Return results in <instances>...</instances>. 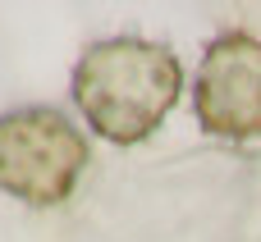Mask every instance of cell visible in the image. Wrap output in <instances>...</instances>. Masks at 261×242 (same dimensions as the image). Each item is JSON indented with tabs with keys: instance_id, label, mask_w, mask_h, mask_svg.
<instances>
[{
	"instance_id": "obj_1",
	"label": "cell",
	"mask_w": 261,
	"mask_h": 242,
	"mask_svg": "<svg viewBox=\"0 0 261 242\" xmlns=\"http://www.w3.org/2000/svg\"><path fill=\"white\" fill-rule=\"evenodd\" d=\"M184 92V69L174 50L142 37H110L78 55L73 105L83 119L119 146L151 137Z\"/></svg>"
},
{
	"instance_id": "obj_3",
	"label": "cell",
	"mask_w": 261,
	"mask_h": 242,
	"mask_svg": "<svg viewBox=\"0 0 261 242\" xmlns=\"http://www.w3.org/2000/svg\"><path fill=\"white\" fill-rule=\"evenodd\" d=\"M197 124L216 137H261V41L248 32H225L206 46L193 82Z\"/></svg>"
},
{
	"instance_id": "obj_2",
	"label": "cell",
	"mask_w": 261,
	"mask_h": 242,
	"mask_svg": "<svg viewBox=\"0 0 261 242\" xmlns=\"http://www.w3.org/2000/svg\"><path fill=\"white\" fill-rule=\"evenodd\" d=\"M87 169V137L50 105L0 114V192L23 206H60Z\"/></svg>"
}]
</instances>
